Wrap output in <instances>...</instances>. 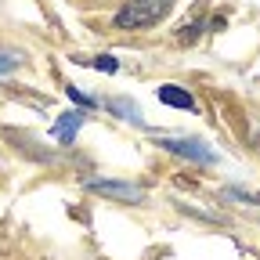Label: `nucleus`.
Masks as SVG:
<instances>
[{
    "instance_id": "obj_1",
    "label": "nucleus",
    "mask_w": 260,
    "mask_h": 260,
    "mask_svg": "<svg viewBox=\"0 0 260 260\" xmlns=\"http://www.w3.org/2000/svg\"><path fill=\"white\" fill-rule=\"evenodd\" d=\"M170 11V0H126L116 15V25L123 29H148Z\"/></svg>"
},
{
    "instance_id": "obj_2",
    "label": "nucleus",
    "mask_w": 260,
    "mask_h": 260,
    "mask_svg": "<svg viewBox=\"0 0 260 260\" xmlns=\"http://www.w3.org/2000/svg\"><path fill=\"white\" fill-rule=\"evenodd\" d=\"M87 188L98 191V195H109V199H119V203H141L145 199V188L126 184V181H90Z\"/></svg>"
},
{
    "instance_id": "obj_3",
    "label": "nucleus",
    "mask_w": 260,
    "mask_h": 260,
    "mask_svg": "<svg viewBox=\"0 0 260 260\" xmlns=\"http://www.w3.org/2000/svg\"><path fill=\"white\" fill-rule=\"evenodd\" d=\"M162 148H170L174 155H184V159H195V162H213L217 155L203 145V141H191V138H174V141H159Z\"/></svg>"
},
{
    "instance_id": "obj_4",
    "label": "nucleus",
    "mask_w": 260,
    "mask_h": 260,
    "mask_svg": "<svg viewBox=\"0 0 260 260\" xmlns=\"http://www.w3.org/2000/svg\"><path fill=\"white\" fill-rule=\"evenodd\" d=\"M80 126H83V112H61V119L54 123V138H58L61 145H69V141L76 138Z\"/></svg>"
},
{
    "instance_id": "obj_5",
    "label": "nucleus",
    "mask_w": 260,
    "mask_h": 260,
    "mask_svg": "<svg viewBox=\"0 0 260 260\" xmlns=\"http://www.w3.org/2000/svg\"><path fill=\"white\" fill-rule=\"evenodd\" d=\"M159 102H167V105H177V109H195V98H191L184 87H174V83L159 87Z\"/></svg>"
},
{
    "instance_id": "obj_6",
    "label": "nucleus",
    "mask_w": 260,
    "mask_h": 260,
    "mask_svg": "<svg viewBox=\"0 0 260 260\" xmlns=\"http://www.w3.org/2000/svg\"><path fill=\"white\" fill-rule=\"evenodd\" d=\"M87 65H90V69H98V73H119V61L109 58V54H98V58H90Z\"/></svg>"
},
{
    "instance_id": "obj_7",
    "label": "nucleus",
    "mask_w": 260,
    "mask_h": 260,
    "mask_svg": "<svg viewBox=\"0 0 260 260\" xmlns=\"http://www.w3.org/2000/svg\"><path fill=\"white\" fill-rule=\"evenodd\" d=\"M65 94H69V98H73L76 105H83V109H94V98H90V94H83L80 87H73V83H65Z\"/></svg>"
},
{
    "instance_id": "obj_8",
    "label": "nucleus",
    "mask_w": 260,
    "mask_h": 260,
    "mask_svg": "<svg viewBox=\"0 0 260 260\" xmlns=\"http://www.w3.org/2000/svg\"><path fill=\"white\" fill-rule=\"evenodd\" d=\"M112 112H123V116H130L134 123H141V116H138V109L130 105V102H112Z\"/></svg>"
},
{
    "instance_id": "obj_9",
    "label": "nucleus",
    "mask_w": 260,
    "mask_h": 260,
    "mask_svg": "<svg viewBox=\"0 0 260 260\" xmlns=\"http://www.w3.org/2000/svg\"><path fill=\"white\" fill-rule=\"evenodd\" d=\"M15 65H18V58H15V54H0V73H11Z\"/></svg>"
}]
</instances>
